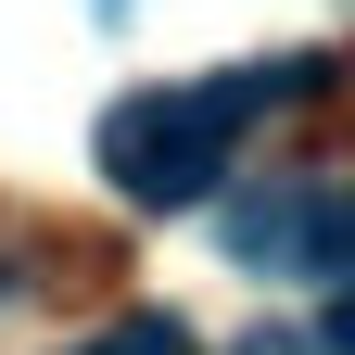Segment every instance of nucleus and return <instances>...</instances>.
Returning a JSON list of instances; mask_svg holds the SVG:
<instances>
[{
    "instance_id": "obj_1",
    "label": "nucleus",
    "mask_w": 355,
    "mask_h": 355,
    "mask_svg": "<svg viewBox=\"0 0 355 355\" xmlns=\"http://www.w3.org/2000/svg\"><path fill=\"white\" fill-rule=\"evenodd\" d=\"M292 89H304V64H229V76H191V89H140V102L102 114V178L140 216H191L216 178H229L241 127L279 114Z\"/></svg>"
},
{
    "instance_id": "obj_2",
    "label": "nucleus",
    "mask_w": 355,
    "mask_h": 355,
    "mask_svg": "<svg viewBox=\"0 0 355 355\" xmlns=\"http://www.w3.org/2000/svg\"><path fill=\"white\" fill-rule=\"evenodd\" d=\"M229 254L266 266V279H343L355 292V191H318V178H279L229 216Z\"/></svg>"
},
{
    "instance_id": "obj_3",
    "label": "nucleus",
    "mask_w": 355,
    "mask_h": 355,
    "mask_svg": "<svg viewBox=\"0 0 355 355\" xmlns=\"http://www.w3.org/2000/svg\"><path fill=\"white\" fill-rule=\"evenodd\" d=\"M241 355H355V292L330 304V318H304V330H254Z\"/></svg>"
},
{
    "instance_id": "obj_4",
    "label": "nucleus",
    "mask_w": 355,
    "mask_h": 355,
    "mask_svg": "<svg viewBox=\"0 0 355 355\" xmlns=\"http://www.w3.org/2000/svg\"><path fill=\"white\" fill-rule=\"evenodd\" d=\"M76 355H203V343L178 330V318H114V330H89Z\"/></svg>"
}]
</instances>
